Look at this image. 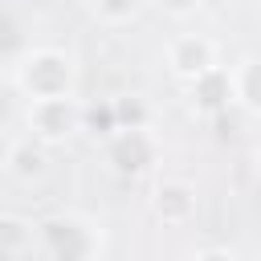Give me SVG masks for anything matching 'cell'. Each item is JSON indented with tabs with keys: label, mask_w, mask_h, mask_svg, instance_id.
I'll use <instances>...</instances> for the list:
<instances>
[{
	"label": "cell",
	"mask_w": 261,
	"mask_h": 261,
	"mask_svg": "<svg viewBox=\"0 0 261 261\" xmlns=\"http://www.w3.org/2000/svg\"><path fill=\"white\" fill-rule=\"evenodd\" d=\"M16 86L29 98L73 94V61L61 49H29L16 57Z\"/></svg>",
	"instance_id": "cell-1"
},
{
	"label": "cell",
	"mask_w": 261,
	"mask_h": 261,
	"mask_svg": "<svg viewBox=\"0 0 261 261\" xmlns=\"http://www.w3.org/2000/svg\"><path fill=\"white\" fill-rule=\"evenodd\" d=\"M37 241L45 249L49 261H90L98 249V237L90 224L73 220V216H49L37 224Z\"/></svg>",
	"instance_id": "cell-2"
},
{
	"label": "cell",
	"mask_w": 261,
	"mask_h": 261,
	"mask_svg": "<svg viewBox=\"0 0 261 261\" xmlns=\"http://www.w3.org/2000/svg\"><path fill=\"white\" fill-rule=\"evenodd\" d=\"M29 130L37 143H61L69 139L73 130H82V102L73 94H61V98H33L29 106Z\"/></svg>",
	"instance_id": "cell-3"
},
{
	"label": "cell",
	"mask_w": 261,
	"mask_h": 261,
	"mask_svg": "<svg viewBox=\"0 0 261 261\" xmlns=\"http://www.w3.org/2000/svg\"><path fill=\"white\" fill-rule=\"evenodd\" d=\"M155 159H159V147H155V139H151V130H147V126L106 135V163H110L118 175L135 179V175H143Z\"/></svg>",
	"instance_id": "cell-4"
},
{
	"label": "cell",
	"mask_w": 261,
	"mask_h": 261,
	"mask_svg": "<svg viewBox=\"0 0 261 261\" xmlns=\"http://www.w3.org/2000/svg\"><path fill=\"white\" fill-rule=\"evenodd\" d=\"M167 65H171V73H175V77L192 82V77H200L204 69H212V65H216V45H212L208 37H196V33L175 37V41L167 45Z\"/></svg>",
	"instance_id": "cell-5"
},
{
	"label": "cell",
	"mask_w": 261,
	"mask_h": 261,
	"mask_svg": "<svg viewBox=\"0 0 261 261\" xmlns=\"http://www.w3.org/2000/svg\"><path fill=\"white\" fill-rule=\"evenodd\" d=\"M151 212L163 224H188L196 216V188L188 179H159L151 192Z\"/></svg>",
	"instance_id": "cell-6"
},
{
	"label": "cell",
	"mask_w": 261,
	"mask_h": 261,
	"mask_svg": "<svg viewBox=\"0 0 261 261\" xmlns=\"http://www.w3.org/2000/svg\"><path fill=\"white\" fill-rule=\"evenodd\" d=\"M192 106L200 114H216V110L232 106V82H228L224 65H212L200 77H192Z\"/></svg>",
	"instance_id": "cell-7"
},
{
	"label": "cell",
	"mask_w": 261,
	"mask_h": 261,
	"mask_svg": "<svg viewBox=\"0 0 261 261\" xmlns=\"http://www.w3.org/2000/svg\"><path fill=\"white\" fill-rule=\"evenodd\" d=\"M45 167H49L45 143H37L33 135H29V139H16V143L8 147V171H12L16 179L33 184V179H41V175H45Z\"/></svg>",
	"instance_id": "cell-8"
},
{
	"label": "cell",
	"mask_w": 261,
	"mask_h": 261,
	"mask_svg": "<svg viewBox=\"0 0 261 261\" xmlns=\"http://www.w3.org/2000/svg\"><path fill=\"white\" fill-rule=\"evenodd\" d=\"M228 82H232V102L245 110V114H257L261 110V86H257V61L245 57L241 65L228 69Z\"/></svg>",
	"instance_id": "cell-9"
},
{
	"label": "cell",
	"mask_w": 261,
	"mask_h": 261,
	"mask_svg": "<svg viewBox=\"0 0 261 261\" xmlns=\"http://www.w3.org/2000/svg\"><path fill=\"white\" fill-rule=\"evenodd\" d=\"M37 241V228L24 220V216H12V212H0V249L20 257L29 245Z\"/></svg>",
	"instance_id": "cell-10"
},
{
	"label": "cell",
	"mask_w": 261,
	"mask_h": 261,
	"mask_svg": "<svg viewBox=\"0 0 261 261\" xmlns=\"http://www.w3.org/2000/svg\"><path fill=\"white\" fill-rule=\"evenodd\" d=\"M110 110H114V130H135V126H147V122H151V110H147V102H143L139 94L114 98Z\"/></svg>",
	"instance_id": "cell-11"
},
{
	"label": "cell",
	"mask_w": 261,
	"mask_h": 261,
	"mask_svg": "<svg viewBox=\"0 0 261 261\" xmlns=\"http://www.w3.org/2000/svg\"><path fill=\"white\" fill-rule=\"evenodd\" d=\"M20 53H24V29H20V20L12 12L0 8V61H12Z\"/></svg>",
	"instance_id": "cell-12"
},
{
	"label": "cell",
	"mask_w": 261,
	"mask_h": 261,
	"mask_svg": "<svg viewBox=\"0 0 261 261\" xmlns=\"http://www.w3.org/2000/svg\"><path fill=\"white\" fill-rule=\"evenodd\" d=\"M82 126L86 130H94V135H114V110H110V102H102V106H82Z\"/></svg>",
	"instance_id": "cell-13"
},
{
	"label": "cell",
	"mask_w": 261,
	"mask_h": 261,
	"mask_svg": "<svg viewBox=\"0 0 261 261\" xmlns=\"http://www.w3.org/2000/svg\"><path fill=\"white\" fill-rule=\"evenodd\" d=\"M94 8H98V16H106V20H130L135 8H139V0H94Z\"/></svg>",
	"instance_id": "cell-14"
},
{
	"label": "cell",
	"mask_w": 261,
	"mask_h": 261,
	"mask_svg": "<svg viewBox=\"0 0 261 261\" xmlns=\"http://www.w3.org/2000/svg\"><path fill=\"white\" fill-rule=\"evenodd\" d=\"M159 4H163L167 12H175V16H188V12H192L200 0H159Z\"/></svg>",
	"instance_id": "cell-15"
},
{
	"label": "cell",
	"mask_w": 261,
	"mask_h": 261,
	"mask_svg": "<svg viewBox=\"0 0 261 261\" xmlns=\"http://www.w3.org/2000/svg\"><path fill=\"white\" fill-rule=\"evenodd\" d=\"M192 261H237V257H232L228 249H200Z\"/></svg>",
	"instance_id": "cell-16"
},
{
	"label": "cell",
	"mask_w": 261,
	"mask_h": 261,
	"mask_svg": "<svg viewBox=\"0 0 261 261\" xmlns=\"http://www.w3.org/2000/svg\"><path fill=\"white\" fill-rule=\"evenodd\" d=\"M0 261H16V257H12V253H4V249H0Z\"/></svg>",
	"instance_id": "cell-17"
},
{
	"label": "cell",
	"mask_w": 261,
	"mask_h": 261,
	"mask_svg": "<svg viewBox=\"0 0 261 261\" xmlns=\"http://www.w3.org/2000/svg\"><path fill=\"white\" fill-rule=\"evenodd\" d=\"M200 4H204V0H200Z\"/></svg>",
	"instance_id": "cell-18"
},
{
	"label": "cell",
	"mask_w": 261,
	"mask_h": 261,
	"mask_svg": "<svg viewBox=\"0 0 261 261\" xmlns=\"http://www.w3.org/2000/svg\"><path fill=\"white\" fill-rule=\"evenodd\" d=\"M16 261H20V257H16Z\"/></svg>",
	"instance_id": "cell-19"
}]
</instances>
